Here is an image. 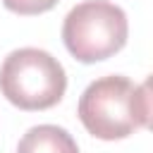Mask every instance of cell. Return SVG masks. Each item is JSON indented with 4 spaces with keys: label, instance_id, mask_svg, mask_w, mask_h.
Here are the masks:
<instances>
[{
    "label": "cell",
    "instance_id": "obj_1",
    "mask_svg": "<svg viewBox=\"0 0 153 153\" xmlns=\"http://www.w3.org/2000/svg\"><path fill=\"white\" fill-rule=\"evenodd\" d=\"M76 115L86 131L103 141L127 139L136 129L148 127L151 91L148 84H134L122 74L91 81L79 98Z\"/></svg>",
    "mask_w": 153,
    "mask_h": 153
},
{
    "label": "cell",
    "instance_id": "obj_2",
    "mask_svg": "<svg viewBox=\"0 0 153 153\" xmlns=\"http://www.w3.org/2000/svg\"><path fill=\"white\" fill-rule=\"evenodd\" d=\"M65 88V67L48 50H12L0 67V91L22 110H48L62 100Z\"/></svg>",
    "mask_w": 153,
    "mask_h": 153
},
{
    "label": "cell",
    "instance_id": "obj_3",
    "mask_svg": "<svg viewBox=\"0 0 153 153\" xmlns=\"http://www.w3.org/2000/svg\"><path fill=\"white\" fill-rule=\"evenodd\" d=\"M129 24L120 5L108 0H84L74 5L62 24V41L79 62H100L120 53L127 43Z\"/></svg>",
    "mask_w": 153,
    "mask_h": 153
},
{
    "label": "cell",
    "instance_id": "obj_4",
    "mask_svg": "<svg viewBox=\"0 0 153 153\" xmlns=\"http://www.w3.org/2000/svg\"><path fill=\"white\" fill-rule=\"evenodd\" d=\"M17 153H79V146L67 129L55 124H38L19 139Z\"/></svg>",
    "mask_w": 153,
    "mask_h": 153
},
{
    "label": "cell",
    "instance_id": "obj_5",
    "mask_svg": "<svg viewBox=\"0 0 153 153\" xmlns=\"http://www.w3.org/2000/svg\"><path fill=\"white\" fill-rule=\"evenodd\" d=\"M57 2H60V0H2V5H5L10 12L24 14V17L48 12V10H53Z\"/></svg>",
    "mask_w": 153,
    "mask_h": 153
}]
</instances>
